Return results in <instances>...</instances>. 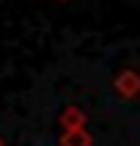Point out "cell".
<instances>
[{"label": "cell", "mask_w": 140, "mask_h": 146, "mask_svg": "<svg viewBox=\"0 0 140 146\" xmlns=\"http://www.w3.org/2000/svg\"><path fill=\"white\" fill-rule=\"evenodd\" d=\"M113 88H116V94L119 98H137L140 94V73L137 70H119L116 76H113Z\"/></svg>", "instance_id": "cell-1"}, {"label": "cell", "mask_w": 140, "mask_h": 146, "mask_svg": "<svg viewBox=\"0 0 140 146\" xmlns=\"http://www.w3.org/2000/svg\"><path fill=\"white\" fill-rule=\"evenodd\" d=\"M85 122H88V116H85V110L76 107V104H67V107L61 110V116H58L61 131H85Z\"/></svg>", "instance_id": "cell-2"}, {"label": "cell", "mask_w": 140, "mask_h": 146, "mask_svg": "<svg viewBox=\"0 0 140 146\" xmlns=\"http://www.w3.org/2000/svg\"><path fill=\"white\" fill-rule=\"evenodd\" d=\"M58 146H92V134H88V128L85 131H61Z\"/></svg>", "instance_id": "cell-3"}, {"label": "cell", "mask_w": 140, "mask_h": 146, "mask_svg": "<svg viewBox=\"0 0 140 146\" xmlns=\"http://www.w3.org/2000/svg\"><path fill=\"white\" fill-rule=\"evenodd\" d=\"M0 146H3V140H0Z\"/></svg>", "instance_id": "cell-4"}]
</instances>
